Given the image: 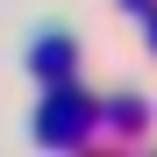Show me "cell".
<instances>
[{"label": "cell", "mask_w": 157, "mask_h": 157, "mask_svg": "<svg viewBox=\"0 0 157 157\" xmlns=\"http://www.w3.org/2000/svg\"><path fill=\"white\" fill-rule=\"evenodd\" d=\"M121 7H136V14H143V7H150V0H121Z\"/></svg>", "instance_id": "cell-2"}, {"label": "cell", "mask_w": 157, "mask_h": 157, "mask_svg": "<svg viewBox=\"0 0 157 157\" xmlns=\"http://www.w3.org/2000/svg\"><path fill=\"white\" fill-rule=\"evenodd\" d=\"M29 64H36L43 78H64V71H71V36H43V43L29 50Z\"/></svg>", "instance_id": "cell-1"}, {"label": "cell", "mask_w": 157, "mask_h": 157, "mask_svg": "<svg viewBox=\"0 0 157 157\" xmlns=\"http://www.w3.org/2000/svg\"><path fill=\"white\" fill-rule=\"evenodd\" d=\"M150 36H157V29H150Z\"/></svg>", "instance_id": "cell-3"}]
</instances>
